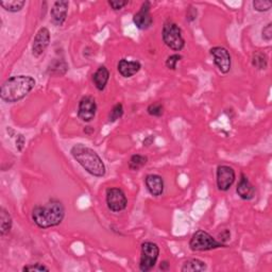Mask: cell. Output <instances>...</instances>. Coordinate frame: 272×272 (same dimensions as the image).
Instances as JSON below:
<instances>
[{
	"mask_svg": "<svg viewBox=\"0 0 272 272\" xmlns=\"http://www.w3.org/2000/svg\"><path fill=\"white\" fill-rule=\"evenodd\" d=\"M36 84L31 76H14L4 81L0 90V97L6 104H14L24 99Z\"/></svg>",
	"mask_w": 272,
	"mask_h": 272,
	"instance_id": "1",
	"label": "cell"
},
{
	"mask_svg": "<svg viewBox=\"0 0 272 272\" xmlns=\"http://www.w3.org/2000/svg\"><path fill=\"white\" fill-rule=\"evenodd\" d=\"M65 217V209L61 201L50 200L44 205H38L32 211L34 223L41 229L56 226Z\"/></svg>",
	"mask_w": 272,
	"mask_h": 272,
	"instance_id": "2",
	"label": "cell"
},
{
	"mask_svg": "<svg viewBox=\"0 0 272 272\" xmlns=\"http://www.w3.org/2000/svg\"><path fill=\"white\" fill-rule=\"evenodd\" d=\"M70 153L86 172L97 178H102L106 175L107 169L104 161L98 156V153L90 147L83 144H77L72 147Z\"/></svg>",
	"mask_w": 272,
	"mask_h": 272,
	"instance_id": "3",
	"label": "cell"
},
{
	"mask_svg": "<svg viewBox=\"0 0 272 272\" xmlns=\"http://www.w3.org/2000/svg\"><path fill=\"white\" fill-rule=\"evenodd\" d=\"M163 41L165 45L174 51H181L185 46V40L181 28L171 20H167L163 27Z\"/></svg>",
	"mask_w": 272,
	"mask_h": 272,
	"instance_id": "4",
	"label": "cell"
},
{
	"mask_svg": "<svg viewBox=\"0 0 272 272\" xmlns=\"http://www.w3.org/2000/svg\"><path fill=\"white\" fill-rule=\"evenodd\" d=\"M189 247L193 251H210V250H214L218 248L226 247L222 242L215 239L211 234L205 232L203 230L197 231L189 241Z\"/></svg>",
	"mask_w": 272,
	"mask_h": 272,
	"instance_id": "5",
	"label": "cell"
},
{
	"mask_svg": "<svg viewBox=\"0 0 272 272\" xmlns=\"http://www.w3.org/2000/svg\"><path fill=\"white\" fill-rule=\"evenodd\" d=\"M160 255V249L157 244L151 241H146L142 245V255L139 262V270L148 272L156 266Z\"/></svg>",
	"mask_w": 272,
	"mask_h": 272,
	"instance_id": "6",
	"label": "cell"
},
{
	"mask_svg": "<svg viewBox=\"0 0 272 272\" xmlns=\"http://www.w3.org/2000/svg\"><path fill=\"white\" fill-rule=\"evenodd\" d=\"M107 204L108 208L114 213L126 210L128 205L127 197L120 188L112 187L107 190Z\"/></svg>",
	"mask_w": 272,
	"mask_h": 272,
	"instance_id": "7",
	"label": "cell"
},
{
	"mask_svg": "<svg viewBox=\"0 0 272 272\" xmlns=\"http://www.w3.org/2000/svg\"><path fill=\"white\" fill-rule=\"evenodd\" d=\"M97 112L96 100L92 96H85L79 102L78 117L84 122H91Z\"/></svg>",
	"mask_w": 272,
	"mask_h": 272,
	"instance_id": "8",
	"label": "cell"
},
{
	"mask_svg": "<svg viewBox=\"0 0 272 272\" xmlns=\"http://www.w3.org/2000/svg\"><path fill=\"white\" fill-rule=\"evenodd\" d=\"M211 54L214 58V63L217 68L221 73H227L231 69V55L230 53L224 47H213L211 50Z\"/></svg>",
	"mask_w": 272,
	"mask_h": 272,
	"instance_id": "9",
	"label": "cell"
},
{
	"mask_svg": "<svg viewBox=\"0 0 272 272\" xmlns=\"http://www.w3.org/2000/svg\"><path fill=\"white\" fill-rule=\"evenodd\" d=\"M236 174L234 169L227 165H221L217 169V187L221 192H227L234 184Z\"/></svg>",
	"mask_w": 272,
	"mask_h": 272,
	"instance_id": "10",
	"label": "cell"
},
{
	"mask_svg": "<svg viewBox=\"0 0 272 272\" xmlns=\"http://www.w3.org/2000/svg\"><path fill=\"white\" fill-rule=\"evenodd\" d=\"M150 10L151 3L149 1H145L139 11L134 14L133 21L139 30H147V29H149L152 26L153 18L151 16Z\"/></svg>",
	"mask_w": 272,
	"mask_h": 272,
	"instance_id": "11",
	"label": "cell"
},
{
	"mask_svg": "<svg viewBox=\"0 0 272 272\" xmlns=\"http://www.w3.org/2000/svg\"><path fill=\"white\" fill-rule=\"evenodd\" d=\"M50 44V32L47 28L43 27L36 33L33 45H32V54L35 57H40L46 49L48 48Z\"/></svg>",
	"mask_w": 272,
	"mask_h": 272,
	"instance_id": "12",
	"label": "cell"
},
{
	"mask_svg": "<svg viewBox=\"0 0 272 272\" xmlns=\"http://www.w3.org/2000/svg\"><path fill=\"white\" fill-rule=\"evenodd\" d=\"M68 1H55L51 9V21L56 27H61L65 23L68 14Z\"/></svg>",
	"mask_w": 272,
	"mask_h": 272,
	"instance_id": "13",
	"label": "cell"
},
{
	"mask_svg": "<svg viewBox=\"0 0 272 272\" xmlns=\"http://www.w3.org/2000/svg\"><path fill=\"white\" fill-rule=\"evenodd\" d=\"M145 183L147 189L149 193L154 196L159 197L164 193V180L159 174H148L146 176Z\"/></svg>",
	"mask_w": 272,
	"mask_h": 272,
	"instance_id": "14",
	"label": "cell"
},
{
	"mask_svg": "<svg viewBox=\"0 0 272 272\" xmlns=\"http://www.w3.org/2000/svg\"><path fill=\"white\" fill-rule=\"evenodd\" d=\"M236 193L242 200H251L255 196V187L252 185V183L249 181V179L244 173L240 176V180L236 188Z\"/></svg>",
	"mask_w": 272,
	"mask_h": 272,
	"instance_id": "15",
	"label": "cell"
},
{
	"mask_svg": "<svg viewBox=\"0 0 272 272\" xmlns=\"http://www.w3.org/2000/svg\"><path fill=\"white\" fill-rule=\"evenodd\" d=\"M117 68L122 77L131 78L141 70L142 65L138 61H128L126 58H122L117 65Z\"/></svg>",
	"mask_w": 272,
	"mask_h": 272,
	"instance_id": "16",
	"label": "cell"
},
{
	"mask_svg": "<svg viewBox=\"0 0 272 272\" xmlns=\"http://www.w3.org/2000/svg\"><path fill=\"white\" fill-rule=\"evenodd\" d=\"M109 79V71L106 66H100L93 75V82L98 91H104Z\"/></svg>",
	"mask_w": 272,
	"mask_h": 272,
	"instance_id": "17",
	"label": "cell"
},
{
	"mask_svg": "<svg viewBox=\"0 0 272 272\" xmlns=\"http://www.w3.org/2000/svg\"><path fill=\"white\" fill-rule=\"evenodd\" d=\"M12 217L5 209H0V234L1 236L8 234L12 229Z\"/></svg>",
	"mask_w": 272,
	"mask_h": 272,
	"instance_id": "18",
	"label": "cell"
},
{
	"mask_svg": "<svg viewBox=\"0 0 272 272\" xmlns=\"http://www.w3.org/2000/svg\"><path fill=\"white\" fill-rule=\"evenodd\" d=\"M205 270H207V265H205L204 262L198 259L186 261L183 264V267L181 269L182 272H202Z\"/></svg>",
	"mask_w": 272,
	"mask_h": 272,
	"instance_id": "19",
	"label": "cell"
},
{
	"mask_svg": "<svg viewBox=\"0 0 272 272\" xmlns=\"http://www.w3.org/2000/svg\"><path fill=\"white\" fill-rule=\"evenodd\" d=\"M68 69V65L64 60H55L49 65L48 73L50 76H63Z\"/></svg>",
	"mask_w": 272,
	"mask_h": 272,
	"instance_id": "20",
	"label": "cell"
},
{
	"mask_svg": "<svg viewBox=\"0 0 272 272\" xmlns=\"http://www.w3.org/2000/svg\"><path fill=\"white\" fill-rule=\"evenodd\" d=\"M252 65L255 68L263 70L266 69L268 66V57L262 51H256L252 57Z\"/></svg>",
	"mask_w": 272,
	"mask_h": 272,
	"instance_id": "21",
	"label": "cell"
},
{
	"mask_svg": "<svg viewBox=\"0 0 272 272\" xmlns=\"http://www.w3.org/2000/svg\"><path fill=\"white\" fill-rule=\"evenodd\" d=\"M147 162H148V158L147 157L141 156V154H134L129 161V168L131 170L137 171L147 164Z\"/></svg>",
	"mask_w": 272,
	"mask_h": 272,
	"instance_id": "22",
	"label": "cell"
},
{
	"mask_svg": "<svg viewBox=\"0 0 272 272\" xmlns=\"http://www.w3.org/2000/svg\"><path fill=\"white\" fill-rule=\"evenodd\" d=\"M26 4V1L24 0H12V1H0V5L2 8L11 13H16L19 12L21 9L24 8Z\"/></svg>",
	"mask_w": 272,
	"mask_h": 272,
	"instance_id": "23",
	"label": "cell"
},
{
	"mask_svg": "<svg viewBox=\"0 0 272 272\" xmlns=\"http://www.w3.org/2000/svg\"><path fill=\"white\" fill-rule=\"evenodd\" d=\"M123 106L121 104H117L114 106V108L112 109L111 113L109 115V122H115L116 120H118L119 118H121L123 115Z\"/></svg>",
	"mask_w": 272,
	"mask_h": 272,
	"instance_id": "24",
	"label": "cell"
},
{
	"mask_svg": "<svg viewBox=\"0 0 272 272\" xmlns=\"http://www.w3.org/2000/svg\"><path fill=\"white\" fill-rule=\"evenodd\" d=\"M147 112H148L149 115L154 116V117H161L164 113V107L160 102H154V104H151L148 109H147Z\"/></svg>",
	"mask_w": 272,
	"mask_h": 272,
	"instance_id": "25",
	"label": "cell"
},
{
	"mask_svg": "<svg viewBox=\"0 0 272 272\" xmlns=\"http://www.w3.org/2000/svg\"><path fill=\"white\" fill-rule=\"evenodd\" d=\"M253 8L257 12H267L272 8V2L268 0H254Z\"/></svg>",
	"mask_w": 272,
	"mask_h": 272,
	"instance_id": "26",
	"label": "cell"
},
{
	"mask_svg": "<svg viewBox=\"0 0 272 272\" xmlns=\"http://www.w3.org/2000/svg\"><path fill=\"white\" fill-rule=\"evenodd\" d=\"M23 271H30V272H43V271H49V268L46 267L45 265L36 263V264H32V265H28V266H25L23 268Z\"/></svg>",
	"mask_w": 272,
	"mask_h": 272,
	"instance_id": "27",
	"label": "cell"
},
{
	"mask_svg": "<svg viewBox=\"0 0 272 272\" xmlns=\"http://www.w3.org/2000/svg\"><path fill=\"white\" fill-rule=\"evenodd\" d=\"M181 58H182V56L180 54H172L170 56H168L167 60H166L167 68L174 70L176 68V64H178V62L181 61Z\"/></svg>",
	"mask_w": 272,
	"mask_h": 272,
	"instance_id": "28",
	"label": "cell"
},
{
	"mask_svg": "<svg viewBox=\"0 0 272 272\" xmlns=\"http://www.w3.org/2000/svg\"><path fill=\"white\" fill-rule=\"evenodd\" d=\"M129 3V1H121V0H109V6H111V8L114 10V11H119L121 10L122 8H124V6H126L127 4Z\"/></svg>",
	"mask_w": 272,
	"mask_h": 272,
	"instance_id": "29",
	"label": "cell"
},
{
	"mask_svg": "<svg viewBox=\"0 0 272 272\" xmlns=\"http://www.w3.org/2000/svg\"><path fill=\"white\" fill-rule=\"evenodd\" d=\"M262 38L267 42L271 41V39H272V24L271 23H269L266 27H264L263 31H262Z\"/></svg>",
	"mask_w": 272,
	"mask_h": 272,
	"instance_id": "30",
	"label": "cell"
},
{
	"mask_svg": "<svg viewBox=\"0 0 272 272\" xmlns=\"http://www.w3.org/2000/svg\"><path fill=\"white\" fill-rule=\"evenodd\" d=\"M218 237H219V241L225 245V241L229 240L230 237H231V232L229 230H224V231H222L221 233L219 234Z\"/></svg>",
	"mask_w": 272,
	"mask_h": 272,
	"instance_id": "31",
	"label": "cell"
},
{
	"mask_svg": "<svg viewBox=\"0 0 272 272\" xmlns=\"http://www.w3.org/2000/svg\"><path fill=\"white\" fill-rule=\"evenodd\" d=\"M153 142H154V135H150V136L147 137V138L145 139V141H144V146L148 147V146L152 145Z\"/></svg>",
	"mask_w": 272,
	"mask_h": 272,
	"instance_id": "32",
	"label": "cell"
},
{
	"mask_svg": "<svg viewBox=\"0 0 272 272\" xmlns=\"http://www.w3.org/2000/svg\"><path fill=\"white\" fill-rule=\"evenodd\" d=\"M160 269H161L162 271H167V270L169 269V264H168V262L164 261L163 263H162V264H161V266H160Z\"/></svg>",
	"mask_w": 272,
	"mask_h": 272,
	"instance_id": "33",
	"label": "cell"
}]
</instances>
